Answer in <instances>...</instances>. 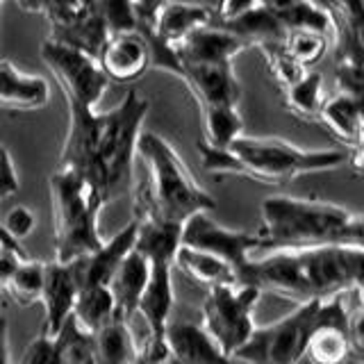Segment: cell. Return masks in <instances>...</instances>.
<instances>
[{
    "label": "cell",
    "instance_id": "cell-4",
    "mask_svg": "<svg viewBox=\"0 0 364 364\" xmlns=\"http://www.w3.org/2000/svg\"><path fill=\"white\" fill-rule=\"evenodd\" d=\"M259 216L262 223L255 232L259 253L348 246L364 239V216L326 200L267 196Z\"/></svg>",
    "mask_w": 364,
    "mask_h": 364
},
{
    "label": "cell",
    "instance_id": "cell-6",
    "mask_svg": "<svg viewBox=\"0 0 364 364\" xmlns=\"http://www.w3.org/2000/svg\"><path fill=\"white\" fill-rule=\"evenodd\" d=\"M50 208H53V237L55 262H71L94 253L105 239L98 230V214L102 198L89 182L71 168L55 166L48 178Z\"/></svg>",
    "mask_w": 364,
    "mask_h": 364
},
{
    "label": "cell",
    "instance_id": "cell-10",
    "mask_svg": "<svg viewBox=\"0 0 364 364\" xmlns=\"http://www.w3.org/2000/svg\"><path fill=\"white\" fill-rule=\"evenodd\" d=\"M180 244L221 257L225 264L232 267L237 284H239V276L250 264V259L255 257V253H259L255 232L223 228L219 223H214L208 216V212L193 214L191 219L182 223Z\"/></svg>",
    "mask_w": 364,
    "mask_h": 364
},
{
    "label": "cell",
    "instance_id": "cell-26",
    "mask_svg": "<svg viewBox=\"0 0 364 364\" xmlns=\"http://www.w3.org/2000/svg\"><path fill=\"white\" fill-rule=\"evenodd\" d=\"M75 323L85 330V333H94L100 326H105L109 318L117 316L114 312V301L107 287H87L80 289L73 303Z\"/></svg>",
    "mask_w": 364,
    "mask_h": 364
},
{
    "label": "cell",
    "instance_id": "cell-21",
    "mask_svg": "<svg viewBox=\"0 0 364 364\" xmlns=\"http://www.w3.org/2000/svg\"><path fill=\"white\" fill-rule=\"evenodd\" d=\"M91 353H94L96 364H134L136 362V346L132 328L128 321L114 316L105 326H100L94 333H89Z\"/></svg>",
    "mask_w": 364,
    "mask_h": 364
},
{
    "label": "cell",
    "instance_id": "cell-3",
    "mask_svg": "<svg viewBox=\"0 0 364 364\" xmlns=\"http://www.w3.org/2000/svg\"><path fill=\"white\" fill-rule=\"evenodd\" d=\"M203 168L214 178L242 176L262 185L282 187L305 173L335 171L348 164V153L337 148H307L294 146L278 136H244L239 134L228 148H212L198 141Z\"/></svg>",
    "mask_w": 364,
    "mask_h": 364
},
{
    "label": "cell",
    "instance_id": "cell-18",
    "mask_svg": "<svg viewBox=\"0 0 364 364\" xmlns=\"http://www.w3.org/2000/svg\"><path fill=\"white\" fill-rule=\"evenodd\" d=\"M146 282H148V262L132 248L107 282V289L114 301V312L123 321L130 323L132 316L136 314V305H139V299L146 289Z\"/></svg>",
    "mask_w": 364,
    "mask_h": 364
},
{
    "label": "cell",
    "instance_id": "cell-14",
    "mask_svg": "<svg viewBox=\"0 0 364 364\" xmlns=\"http://www.w3.org/2000/svg\"><path fill=\"white\" fill-rule=\"evenodd\" d=\"M134 239H136V221L132 219L112 239L102 242L98 250L71 262L68 269H71L77 291L87 287H107L109 278L119 269L123 257L134 248Z\"/></svg>",
    "mask_w": 364,
    "mask_h": 364
},
{
    "label": "cell",
    "instance_id": "cell-39",
    "mask_svg": "<svg viewBox=\"0 0 364 364\" xmlns=\"http://www.w3.org/2000/svg\"><path fill=\"white\" fill-rule=\"evenodd\" d=\"M18 9L23 11H28V14H43V5H46V0H11Z\"/></svg>",
    "mask_w": 364,
    "mask_h": 364
},
{
    "label": "cell",
    "instance_id": "cell-27",
    "mask_svg": "<svg viewBox=\"0 0 364 364\" xmlns=\"http://www.w3.org/2000/svg\"><path fill=\"white\" fill-rule=\"evenodd\" d=\"M41 287H43V262L23 259L16 267L14 276L5 284L3 294L21 307H32L41 303Z\"/></svg>",
    "mask_w": 364,
    "mask_h": 364
},
{
    "label": "cell",
    "instance_id": "cell-17",
    "mask_svg": "<svg viewBox=\"0 0 364 364\" xmlns=\"http://www.w3.org/2000/svg\"><path fill=\"white\" fill-rule=\"evenodd\" d=\"M48 80L21 71L11 60H0V109L37 112L48 105Z\"/></svg>",
    "mask_w": 364,
    "mask_h": 364
},
{
    "label": "cell",
    "instance_id": "cell-33",
    "mask_svg": "<svg viewBox=\"0 0 364 364\" xmlns=\"http://www.w3.org/2000/svg\"><path fill=\"white\" fill-rule=\"evenodd\" d=\"M18 364H60L55 337H46L39 333L23 350Z\"/></svg>",
    "mask_w": 364,
    "mask_h": 364
},
{
    "label": "cell",
    "instance_id": "cell-1",
    "mask_svg": "<svg viewBox=\"0 0 364 364\" xmlns=\"http://www.w3.org/2000/svg\"><path fill=\"white\" fill-rule=\"evenodd\" d=\"M151 102L128 91L107 112L68 107V128L57 166L71 168L98 191L102 203L132 189L136 141Z\"/></svg>",
    "mask_w": 364,
    "mask_h": 364
},
{
    "label": "cell",
    "instance_id": "cell-13",
    "mask_svg": "<svg viewBox=\"0 0 364 364\" xmlns=\"http://www.w3.org/2000/svg\"><path fill=\"white\" fill-rule=\"evenodd\" d=\"M316 123L335 136L339 144L346 146L348 164L353 168H362V139H364V117H362V98L335 91L333 96L323 98L318 109Z\"/></svg>",
    "mask_w": 364,
    "mask_h": 364
},
{
    "label": "cell",
    "instance_id": "cell-29",
    "mask_svg": "<svg viewBox=\"0 0 364 364\" xmlns=\"http://www.w3.org/2000/svg\"><path fill=\"white\" fill-rule=\"evenodd\" d=\"M57 353H60V364H96L94 353H91L89 333L75 323L73 316H68L60 333L55 335Z\"/></svg>",
    "mask_w": 364,
    "mask_h": 364
},
{
    "label": "cell",
    "instance_id": "cell-22",
    "mask_svg": "<svg viewBox=\"0 0 364 364\" xmlns=\"http://www.w3.org/2000/svg\"><path fill=\"white\" fill-rule=\"evenodd\" d=\"M269 14L276 18L284 32L289 30H314L335 37V21L333 16L316 7L310 0H257Z\"/></svg>",
    "mask_w": 364,
    "mask_h": 364
},
{
    "label": "cell",
    "instance_id": "cell-38",
    "mask_svg": "<svg viewBox=\"0 0 364 364\" xmlns=\"http://www.w3.org/2000/svg\"><path fill=\"white\" fill-rule=\"evenodd\" d=\"M9 330L7 318L0 316V364H9Z\"/></svg>",
    "mask_w": 364,
    "mask_h": 364
},
{
    "label": "cell",
    "instance_id": "cell-30",
    "mask_svg": "<svg viewBox=\"0 0 364 364\" xmlns=\"http://www.w3.org/2000/svg\"><path fill=\"white\" fill-rule=\"evenodd\" d=\"M262 55H264V60L269 64V71L273 75V80L278 82L280 89H287L291 87L294 82H299V80L307 73L303 66L296 64L291 57L284 50L282 41H276V43H264L259 46Z\"/></svg>",
    "mask_w": 364,
    "mask_h": 364
},
{
    "label": "cell",
    "instance_id": "cell-20",
    "mask_svg": "<svg viewBox=\"0 0 364 364\" xmlns=\"http://www.w3.org/2000/svg\"><path fill=\"white\" fill-rule=\"evenodd\" d=\"M214 9L200 3H168L162 7L159 16L155 21V26L151 28V32L155 37L166 43V46H178L180 41H185L189 34H193L196 30L210 26Z\"/></svg>",
    "mask_w": 364,
    "mask_h": 364
},
{
    "label": "cell",
    "instance_id": "cell-12",
    "mask_svg": "<svg viewBox=\"0 0 364 364\" xmlns=\"http://www.w3.org/2000/svg\"><path fill=\"white\" fill-rule=\"evenodd\" d=\"M107 82L130 85L151 68V50L141 30L109 34L96 57Z\"/></svg>",
    "mask_w": 364,
    "mask_h": 364
},
{
    "label": "cell",
    "instance_id": "cell-16",
    "mask_svg": "<svg viewBox=\"0 0 364 364\" xmlns=\"http://www.w3.org/2000/svg\"><path fill=\"white\" fill-rule=\"evenodd\" d=\"M166 348L180 364H239L216 346L200 323L168 321L164 330Z\"/></svg>",
    "mask_w": 364,
    "mask_h": 364
},
{
    "label": "cell",
    "instance_id": "cell-40",
    "mask_svg": "<svg viewBox=\"0 0 364 364\" xmlns=\"http://www.w3.org/2000/svg\"><path fill=\"white\" fill-rule=\"evenodd\" d=\"M0 5H3V0H0Z\"/></svg>",
    "mask_w": 364,
    "mask_h": 364
},
{
    "label": "cell",
    "instance_id": "cell-24",
    "mask_svg": "<svg viewBox=\"0 0 364 364\" xmlns=\"http://www.w3.org/2000/svg\"><path fill=\"white\" fill-rule=\"evenodd\" d=\"M173 267H178L189 280L203 287H219V284H237V276L230 264H225L221 257L203 253V250L189 248V246H178Z\"/></svg>",
    "mask_w": 364,
    "mask_h": 364
},
{
    "label": "cell",
    "instance_id": "cell-5",
    "mask_svg": "<svg viewBox=\"0 0 364 364\" xmlns=\"http://www.w3.org/2000/svg\"><path fill=\"white\" fill-rule=\"evenodd\" d=\"M136 155L146 166L148 180L134 191V221H162L180 225L193 214L212 212L216 200L205 191L178 151L157 132H141Z\"/></svg>",
    "mask_w": 364,
    "mask_h": 364
},
{
    "label": "cell",
    "instance_id": "cell-35",
    "mask_svg": "<svg viewBox=\"0 0 364 364\" xmlns=\"http://www.w3.org/2000/svg\"><path fill=\"white\" fill-rule=\"evenodd\" d=\"M130 3L134 7L136 21H139V28L151 30L155 26L159 11H162V7L168 3V0H130Z\"/></svg>",
    "mask_w": 364,
    "mask_h": 364
},
{
    "label": "cell",
    "instance_id": "cell-31",
    "mask_svg": "<svg viewBox=\"0 0 364 364\" xmlns=\"http://www.w3.org/2000/svg\"><path fill=\"white\" fill-rule=\"evenodd\" d=\"M96 7L102 18V26L107 30V37L119 32L139 30V21H136L134 7L130 0H98Z\"/></svg>",
    "mask_w": 364,
    "mask_h": 364
},
{
    "label": "cell",
    "instance_id": "cell-11",
    "mask_svg": "<svg viewBox=\"0 0 364 364\" xmlns=\"http://www.w3.org/2000/svg\"><path fill=\"white\" fill-rule=\"evenodd\" d=\"M173 259L166 255L146 257L148 262V282L136 305V314H141L148 328V344L164 346V330L176 305L173 294Z\"/></svg>",
    "mask_w": 364,
    "mask_h": 364
},
{
    "label": "cell",
    "instance_id": "cell-23",
    "mask_svg": "<svg viewBox=\"0 0 364 364\" xmlns=\"http://www.w3.org/2000/svg\"><path fill=\"white\" fill-rule=\"evenodd\" d=\"M210 26L219 28V30H223L228 34H232V37L242 41L246 48H248V46H255V48H259V46H264V43L282 41L284 34H287L280 23L273 18L259 3H257V7H253L250 11H246V14L237 16V18H225V21L212 18Z\"/></svg>",
    "mask_w": 364,
    "mask_h": 364
},
{
    "label": "cell",
    "instance_id": "cell-9",
    "mask_svg": "<svg viewBox=\"0 0 364 364\" xmlns=\"http://www.w3.org/2000/svg\"><path fill=\"white\" fill-rule=\"evenodd\" d=\"M39 55L60 85L66 98V107L98 109V102L105 96L109 82L94 57L50 39L41 43Z\"/></svg>",
    "mask_w": 364,
    "mask_h": 364
},
{
    "label": "cell",
    "instance_id": "cell-7",
    "mask_svg": "<svg viewBox=\"0 0 364 364\" xmlns=\"http://www.w3.org/2000/svg\"><path fill=\"white\" fill-rule=\"evenodd\" d=\"M348 294V291H346ZM346 294L326 301L301 303L291 314L253 330L232 360L239 364H299L312 333L328 318L348 310Z\"/></svg>",
    "mask_w": 364,
    "mask_h": 364
},
{
    "label": "cell",
    "instance_id": "cell-25",
    "mask_svg": "<svg viewBox=\"0 0 364 364\" xmlns=\"http://www.w3.org/2000/svg\"><path fill=\"white\" fill-rule=\"evenodd\" d=\"M323 77L321 73L307 71L299 82L282 89V102L294 117L316 123L318 109L323 105Z\"/></svg>",
    "mask_w": 364,
    "mask_h": 364
},
{
    "label": "cell",
    "instance_id": "cell-32",
    "mask_svg": "<svg viewBox=\"0 0 364 364\" xmlns=\"http://www.w3.org/2000/svg\"><path fill=\"white\" fill-rule=\"evenodd\" d=\"M3 230L7 232V237L11 242H23L28 239L34 228H37V214H34L26 205H14L11 210H7V214L3 216Z\"/></svg>",
    "mask_w": 364,
    "mask_h": 364
},
{
    "label": "cell",
    "instance_id": "cell-28",
    "mask_svg": "<svg viewBox=\"0 0 364 364\" xmlns=\"http://www.w3.org/2000/svg\"><path fill=\"white\" fill-rule=\"evenodd\" d=\"M282 46L296 64L310 71V66L323 60V55L333 46V39L314 30H289L284 34Z\"/></svg>",
    "mask_w": 364,
    "mask_h": 364
},
{
    "label": "cell",
    "instance_id": "cell-8",
    "mask_svg": "<svg viewBox=\"0 0 364 364\" xmlns=\"http://www.w3.org/2000/svg\"><path fill=\"white\" fill-rule=\"evenodd\" d=\"M259 289L250 284H219L203 299V328L228 358L246 344L255 330V305Z\"/></svg>",
    "mask_w": 364,
    "mask_h": 364
},
{
    "label": "cell",
    "instance_id": "cell-37",
    "mask_svg": "<svg viewBox=\"0 0 364 364\" xmlns=\"http://www.w3.org/2000/svg\"><path fill=\"white\" fill-rule=\"evenodd\" d=\"M134 364H180L171 350L166 348V341L164 346H153L144 341V346H139V353H136V362Z\"/></svg>",
    "mask_w": 364,
    "mask_h": 364
},
{
    "label": "cell",
    "instance_id": "cell-19",
    "mask_svg": "<svg viewBox=\"0 0 364 364\" xmlns=\"http://www.w3.org/2000/svg\"><path fill=\"white\" fill-rule=\"evenodd\" d=\"M246 46L214 26L196 30L185 41L173 46L178 62H235Z\"/></svg>",
    "mask_w": 364,
    "mask_h": 364
},
{
    "label": "cell",
    "instance_id": "cell-36",
    "mask_svg": "<svg viewBox=\"0 0 364 364\" xmlns=\"http://www.w3.org/2000/svg\"><path fill=\"white\" fill-rule=\"evenodd\" d=\"M23 259H28L26 250H14V248H3L0 246V291L5 289V284L9 282V278L14 276L16 267Z\"/></svg>",
    "mask_w": 364,
    "mask_h": 364
},
{
    "label": "cell",
    "instance_id": "cell-15",
    "mask_svg": "<svg viewBox=\"0 0 364 364\" xmlns=\"http://www.w3.org/2000/svg\"><path fill=\"white\" fill-rule=\"evenodd\" d=\"M77 296L75 280L71 269L62 262H43V287H41V303H43V323L41 335L55 337L60 333L64 321L73 314V303Z\"/></svg>",
    "mask_w": 364,
    "mask_h": 364
},
{
    "label": "cell",
    "instance_id": "cell-34",
    "mask_svg": "<svg viewBox=\"0 0 364 364\" xmlns=\"http://www.w3.org/2000/svg\"><path fill=\"white\" fill-rule=\"evenodd\" d=\"M18 191V176L14 168V159L5 146H0V200L14 196Z\"/></svg>",
    "mask_w": 364,
    "mask_h": 364
},
{
    "label": "cell",
    "instance_id": "cell-2",
    "mask_svg": "<svg viewBox=\"0 0 364 364\" xmlns=\"http://www.w3.org/2000/svg\"><path fill=\"white\" fill-rule=\"evenodd\" d=\"M362 273L364 244L316 246L253 257L239 276V284H250L259 294L269 291L301 305L362 289Z\"/></svg>",
    "mask_w": 364,
    "mask_h": 364
}]
</instances>
